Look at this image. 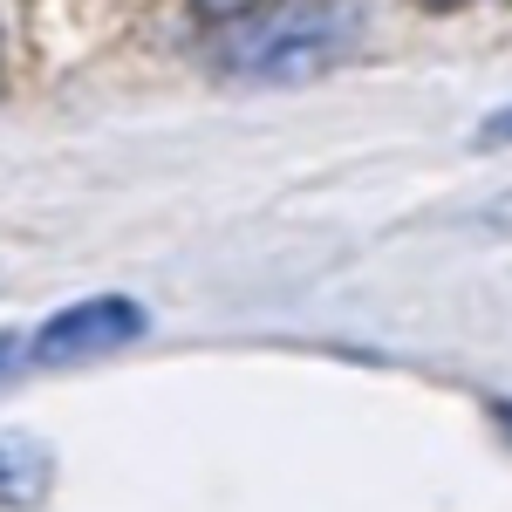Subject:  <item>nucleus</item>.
Returning <instances> with one entry per match:
<instances>
[{
	"instance_id": "nucleus-1",
	"label": "nucleus",
	"mask_w": 512,
	"mask_h": 512,
	"mask_svg": "<svg viewBox=\"0 0 512 512\" xmlns=\"http://www.w3.org/2000/svg\"><path fill=\"white\" fill-rule=\"evenodd\" d=\"M362 41V7L355 0H294L280 14L239 21L226 41V69L253 82H315L335 62H349Z\"/></svg>"
},
{
	"instance_id": "nucleus-2",
	"label": "nucleus",
	"mask_w": 512,
	"mask_h": 512,
	"mask_svg": "<svg viewBox=\"0 0 512 512\" xmlns=\"http://www.w3.org/2000/svg\"><path fill=\"white\" fill-rule=\"evenodd\" d=\"M151 328V315L130 301V294H89L76 308L48 315L28 335V362L35 369H76V362H103V355L130 349L137 335Z\"/></svg>"
},
{
	"instance_id": "nucleus-3",
	"label": "nucleus",
	"mask_w": 512,
	"mask_h": 512,
	"mask_svg": "<svg viewBox=\"0 0 512 512\" xmlns=\"http://www.w3.org/2000/svg\"><path fill=\"white\" fill-rule=\"evenodd\" d=\"M55 492V451L41 437L0 431V512H35Z\"/></svg>"
},
{
	"instance_id": "nucleus-4",
	"label": "nucleus",
	"mask_w": 512,
	"mask_h": 512,
	"mask_svg": "<svg viewBox=\"0 0 512 512\" xmlns=\"http://www.w3.org/2000/svg\"><path fill=\"white\" fill-rule=\"evenodd\" d=\"M267 0H192V14L205 28H239V21H253Z\"/></svg>"
},
{
	"instance_id": "nucleus-5",
	"label": "nucleus",
	"mask_w": 512,
	"mask_h": 512,
	"mask_svg": "<svg viewBox=\"0 0 512 512\" xmlns=\"http://www.w3.org/2000/svg\"><path fill=\"white\" fill-rule=\"evenodd\" d=\"M506 144H512V103H506V110H492V117L472 130V151H506Z\"/></svg>"
},
{
	"instance_id": "nucleus-6",
	"label": "nucleus",
	"mask_w": 512,
	"mask_h": 512,
	"mask_svg": "<svg viewBox=\"0 0 512 512\" xmlns=\"http://www.w3.org/2000/svg\"><path fill=\"white\" fill-rule=\"evenodd\" d=\"M28 362V335H14V328H0V376H14Z\"/></svg>"
},
{
	"instance_id": "nucleus-7",
	"label": "nucleus",
	"mask_w": 512,
	"mask_h": 512,
	"mask_svg": "<svg viewBox=\"0 0 512 512\" xmlns=\"http://www.w3.org/2000/svg\"><path fill=\"white\" fill-rule=\"evenodd\" d=\"M485 226H499V233H512V192H499L492 205H485Z\"/></svg>"
},
{
	"instance_id": "nucleus-8",
	"label": "nucleus",
	"mask_w": 512,
	"mask_h": 512,
	"mask_svg": "<svg viewBox=\"0 0 512 512\" xmlns=\"http://www.w3.org/2000/svg\"><path fill=\"white\" fill-rule=\"evenodd\" d=\"M492 424H499V431L512 437V396H499V403H492Z\"/></svg>"
},
{
	"instance_id": "nucleus-9",
	"label": "nucleus",
	"mask_w": 512,
	"mask_h": 512,
	"mask_svg": "<svg viewBox=\"0 0 512 512\" xmlns=\"http://www.w3.org/2000/svg\"><path fill=\"white\" fill-rule=\"evenodd\" d=\"M424 7H465V0H424Z\"/></svg>"
}]
</instances>
